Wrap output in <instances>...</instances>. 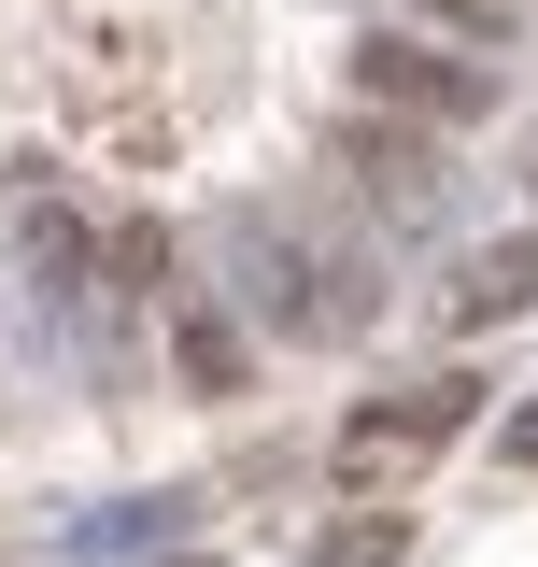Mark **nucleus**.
Masks as SVG:
<instances>
[{"instance_id":"39448f33","label":"nucleus","mask_w":538,"mask_h":567,"mask_svg":"<svg viewBox=\"0 0 538 567\" xmlns=\"http://www.w3.org/2000/svg\"><path fill=\"white\" fill-rule=\"evenodd\" d=\"M170 369H185L199 398H241V383H256V341H241L213 298H170Z\"/></svg>"},{"instance_id":"1a4fd4ad","label":"nucleus","mask_w":538,"mask_h":567,"mask_svg":"<svg viewBox=\"0 0 538 567\" xmlns=\"http://www.w3.org/2000/svg\"><path fill=\"white\" fill-rule=\"evenodd\" d=\"M185 567H199V554H185Z\"/></svg>"},{"instance_id":"423d86ee","label":"nucleus","mask_w":538,"mask_h":567,"mask_svg":"<svg viewBox=\"0 0 538 567\" xmlns=\"http://www.w3.org/2000/svg\"><path fill=\"white\" fill-rule=\"evenodd\" d=\"M525 298H538V227H510V241H482L454 270V327H510Z\"/></svg>"},{"instance_id":"20e7f679","label":"nucleus","mask_w":538,"mask_h":567,"mask_svg":"<svg viewBox=\"0 0 538 567\" xmlns=\"http://www.w3.org/2000/svg\"><path fill=\"white\" fill-rule=\"evenodd\" d=\"M14 256H29V298H43V312H85V270H100V241H85V227H71L58 199H29Z\"/></svg>"},{"instance_id":"6e6552de","label":"nucleus","mask_w":538,"mask_h":567,"mask_svg":"<svg viewBox=\"0 0 538 567\" xmlns=\"http://www.w3.org/2000/svg\"><path fill=\"white\" fill-rule=\"evenodd\" d=\"M510 468H538V412H525V425H510Z\"/></svg>"},{"instance_id":"7ed1b4c3","label":"nucleus","mask_w":538,"mask_h":567,"mask_svg":"<svg viewBox=\"0 0 538 567\" xmlns=\"http://www.w3.org/2000/svg\"><path fill=\"white\" fill-rule=\"evenodd\" d=\"M340 156H354V185H369V199H397V213H425V199H439V142H425V128H383V114H354V128H340Z\"/></svg>"},{"instance_id":"f03ea898","label":"nucleus","mask_w":538,"mask_h":567,"mask_svg":"<svg viewBox=\"0 0 538 567\" xmlns=\"http://www.w3.org/2000/svg\"><path fill=\"white\" fill-rule=\"evenodd\" d=\"M468 412H482V383H468V369H454V383H411V398H383V412H354V425H340V468H354V483H369V468H411V454H439Z\"/></svg>"},{"instance_id":"f257e3e1","label":"nucleus","mask_w":538,"mask_h":567,"mask_svg":"<svg viewBox=\"0 0 538 567\" xmlns=\"http://www.w3.org/2000/svg\"><path fill=\"white\" fill-rule=\"evenodd\" d=\"M354 85H369L383 114H425V128H482V114H496V71L439 58V43H411V29H383V43L354 58Z\"/></svg>"},{"instance_id":"0eeeda50","label":"nucleus","mask_w":538,"mask_h":567,"mask_svg":"<svg viewBox=\"0 0 538 567\" xmlns=\"http://www.w3.org/2000/svg\"><path fill=\"white\" fill-rule=\"evenodd\" d=\"M397 14H439L454 43H510V0H397Z\"/></svg>"}]
</instances>
